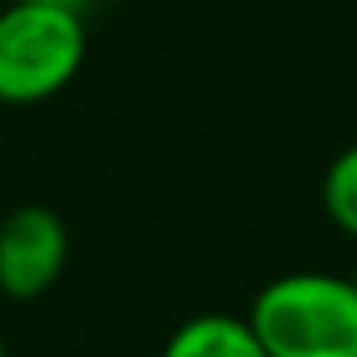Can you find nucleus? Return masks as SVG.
Returning a JSON list of instances; mask_svg holds the SVG:
<instances>
[{
  "label": "nucleus",
  "mask_w": 357,
  "mask_h": 357,
  "mask_svg": "<svg viewBox=\"0 0 357 357\" xmlns=\"http://www.w3.org/2000/svg\"><path fill=\"white\" fill-rule=\"evenodd\" d=\"M248 324L269 357H357V286L315 269L273 278Z\"/></svg>",
  "instance_id": "nucleus-1"
},
{
  "label": "nucleus",
  "mask_w": 357,
  "mask_h": 357,
  "mask_svg": "<svg viewBox=\"0 0 357 357\" xmlns=\"http://www.w3.org/2000/svg\"><path fill=\"white\" fill-rule=\"evenodd\" d=\"M89 38L80 13L47 9L17 0L0 13V105H38L63 93L80 63Z\"/></svg>",
  "instance_id": "nucleus-2"
},
{
  "label": "nucleus",
  "mask_w": 357,
  "mask_h": 357,
  "mask_svg": "<svg viewBox=\"0 0 357 357\" xmlns=\"http://www.w3.org/2000/svg\"><path fill=\"white\" fill-rule=\"evenodd\" d=\"M68 265V227L51 206H17L0 223V294L43 298Z\"/></svg>",
  "instance_id": "nucleus-3"
},
{
  "label": "nucleus",
  "mask_w": 357,
  "mask_h": 357,
  "mask_svg": "<svg viewBox=\"0 0 357 357\" xmlns=\"http://www.w3.org/2000/svg\"><path fill=\"white\" fill-rule=\"evenodd\" d=\"M160 357H269L248 319L206 311L176 328Z\"/></svg>",
  "instance_id": "nucleus-4"
},
{
  "label": "nucleus",
  "mask_w": 357,
  "mask_h": 357,
  "mask_svg": "<svg viewBox=\"0 0 357 357\" xmlns=\"http://www.w3.org/2000/svg\"><path fill=\"white\" fill-rule=\"evenodd\" d=\"M319 198H324L328 219H332L344 236L357 240V143L344 147V151L328 164L324 185H319Z\"/></svg>",
  "instance_id": "nucleus-5"
},
{
  "label": "nucleus",
  "mask_w": 357,
  "mask_h": 357,
  "mask_svg": "<svg viewBox=\"0 0 357 357\" xmlns=\"http://www.w3.org/2000/svg\"><path fill=\"white\" fill-rule=\"evenodd\" d=\"M30 5H47V9H63V13H80L89 0H30Z\"/></svg>",
  "instance_id": "nucleus-6"
},
{
  "label": "nucleus",
  "mask_w": 357,
  "mask_h": 357,
  "mask_svg": "<svg viewBox=\"0 0 357 357\" xmlns=\"http://www.w3.org/2000/svg\"><path fill=\"white\" fill-rule=\"evenodd\" d=\"M349 282H353V286H357V269H353V278H349Z\"/></svg>",
  "instance_id": "nucleus-7"
},
{
  "label": "nucleus",
  "mask_w": 357,
  "mask_h": 357,
  "mask_svg": "<svg viewBox=\"0 0 357 357\" xmlns=\"http://www.w3.org/2000/svg\"><path fill=\"white\" fill-rule=\"evenodd\" d=\"M0 357H5V344H0Z\"/></svg>",
  "instance_id": "nucleus-8"
}]
</instances>
